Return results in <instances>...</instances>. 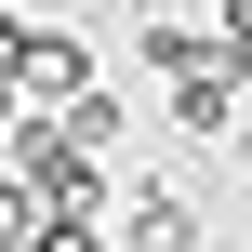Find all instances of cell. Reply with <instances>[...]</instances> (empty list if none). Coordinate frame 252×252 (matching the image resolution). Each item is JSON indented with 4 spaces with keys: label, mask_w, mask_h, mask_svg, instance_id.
Instances as JSON below:
<instances>
[{
    "label": "cell",
    "mask_w": 252,
    "mask_h": 252,
    "mask_svg": "<svg viewBox=\"0 0 252 252\" xmlns=\"http://www.w3.org/2000/svg\"><path fill=\"white\" fill-rule=\"evenodd\" d=\"M173 133L239 146V66H186V80H173Z\"/></svg>",
    "instance_id": "6da1fadb"
},
{
    "label": "cell",
    "mask_w": 252,
    "mask_h": 252,
    "mask_svg": "<svg viewBox=\"0 0 252 252\" xmlns=\"http://www.w3.org/2000/svg\"><path fill=\"white\" fill-rule=\"evenodd\" d=\"M106 239H133V252H199V213H186V186H133V213H106Z\"/></svg>",
    "instance_id": "7a4b0ae2"
},
{
    "label": "cell",
    "mask_w": 252,
    "mask_h": 252,
    "mask_svg": "<svg viewBox=\"0 0 252 252\" xmlns=\"http://www.w3.org/2000/svg\"><path fill=\"white\" fill-rule=\"evenodd\" d=\"M146 66L186 80V66H226V53H213V27H146Z\"/></svg>",
    "instance_id": "3957f363"
},
{
    "label": "cell",
    "mask_w": 252,
    "mask_h": 252,
    "mask_svg": "<svg viewBox=\"0 0 252 252\" xmlns=\"http://www.w3.org/2000/svg\"><path fill=\"white\" fill-rule=\"evenodd\" d=\"M27 252H106V226H40Z\"/></svg>",
    "instance_id": "277c9868"
}]
</instances>
